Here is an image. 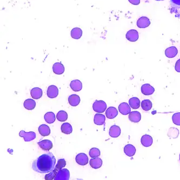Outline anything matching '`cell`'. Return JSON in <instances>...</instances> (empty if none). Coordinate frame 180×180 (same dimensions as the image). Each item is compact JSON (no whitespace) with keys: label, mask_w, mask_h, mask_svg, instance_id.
I'll list each match as a JSON object with an SVG mask.
<instances>
[{"label":"cell","mask_w":180,"mask_h":180,"mask_svg":"<svg viewBox=\"0 0 180 180\" xmlns=\"http://www.w3.org/2000/svg\"><path fill=\"white\" fill-rule=\"evenodd\" d=\"M56 159L52 152L42 155L32 163V168L35 172L41 174H48L55 168Z\"/></svg>","instance_id":"cell-1"},{"label":"cell","mask_w":180,"mask_h":180,"mask_svg":"<svg viewBox=\"0 0 180 180\" xmlns=\"http://www.w3.org/2000/svg\"><path fill=\"white\" fill-rule=\"evenodd\" d=\"M66 165V161L64 159H60L58 160L57 165H55L54 169L50 173H49L45 176V180H54V176H55L58 170L62 169Z\"/></svg>","instance_id":"cell-2"},{"label":"cell","mask_w":180,"mask_h":180,"mask_svg":"<svg viewBox=\"0 0 180 180\" xmlns=\"http://www.w3.org/2000/svg\"><path fill=\"white\" fill-rule=\"evenodd\" d=\"M92 109L96 113H102L107 109V105L105 101L96 100L92 105Z\"/></svg>","instance_id":"cell-3"},{"label":"cell","mask_w":180,"mask_h":180,"mask_svg":"<svg viewBox=\"0 0 180 180\" xmlns=\"http://www.w3.org/2000/svg\"><path fill=\"white\" fill-rule=\"evenodd\" d=\"M70 178V172L67 169H62L57 172L54 176V180H68Z\"/></svg>","instance_id":"cell-4"},{"label":"cell","mask_w":180,"mask_h":180,"mask_svg":"<svg viewBox=\"0 0 180 180\" xmlns=\"http://www.w3.org/2000/svg\"><path fill=\"white\" fill-rule=\"evenodd\" d=\"M20 137H24V140L26 142L32 141L36 138V134L33 131H29L26 133L24 131H21L19 133Z\"/></svg>","instance_id":"cell-5"},{"label":"cell","mask_w":180,"mask_h":180,"mask_svg":"<svg viewBox=\"0 0 180 180\" xmlns=\"http://www.w3.org/2000/svg\"><path fill=\"white\" fill-rule=\"evenodd\" d=\"M75 160L77 164L79 165H86L88 163V156L84 153H79L76 156Z\"/></svg>","instance_id":"cell-6"},{"label":"cell","mask_w":180,"mask_h":180,"mask_svg":"<svg viewBox=\"0 0 180 180\" xmlns=\"http://www.w3.org/2000/svg\"><path fill=\"white\" fill-rule=\"evenodd\" d=\"M39 147L45 151H49L53 148V143L49 139H44L38 142Z\"/></svg>","instance_id":"cell-7"},{"label":"cell","mask_w":180,"mask_h":180,"mask_svg":"<svg viewBox=\"0 0 180 180\" xmlns=\"http://www.w3.org/2000/svg\"><path fill=\"white\" fill-rule=\"evenodd\" d=\"M47 94L48 97L50 99H54L58 96V89L54 85L50 86L48 88L47 92Z\"/></svg>","instance_id":"cell-8"},{"label":"cell","mask_w":180,"mask_h":180,"mask_svg":"<svg viewBox=\"0 0 180 180\" xmlns=\"http://www.w3.org/2000/svg\"><path fill=\"white\" fill-rule=\"evenodd\" d=\"M131 106L126 102H123L118 105V110L121 114L126 115L131 112Z\"/></svg>","instance_id":"cell-9"},{"label":"cell","mask_w":180,"mask_h":180,"mask_svg":"<svg viewBox=\"0 0 180 180\" xmlns=\"http://www.w3.org/2000/svg\"><path fill=\"white\" fill-rule=\"evenodd\" d=\"M141 143L144 147H149L152 145L153 143L152 137L147 134L143 135L141 139Z\"/></svg>","instance_id":"cell-10"},{"label":"cell","mask_w":180,"mask_h":180,"mask_svg":"<svg viewBox=\"0 0 180 180\" xmlns=\"http://www.w3.org/2000/svg\"><path fill=\"white\" fill-rule=\"evenodd\" d=\"M139 33L136 30H129L128 32H126V38L128 40L131 42H135L137 41L139 39Z\"/></svg>","instance_id":"cell-11"},{"label":"cell","mask_w":180,"mask_h":180,"mask_svg":"<svg viewBox=\"0 0 180 180\" xmlns=\"http://www.w3.org/2000/svg\"><path fill=\"white\" fill-rule=\"evenodd\" d=\"M141 92L144 95H152L155 92V89L149 84H144L141 87Z\"/></svg>","instance_id":"cell-12"},{"label":"cell","mask_w":180,"mask_h":180,"mask_svg":"<svg viewBox=\"0 0 180 180\" xmlns=\"http://www.w3.org/2000/svg\"><path fill=\"white\" fill-rule=\"evenodd\" d=\"M118 115V111L114 107H110L107 108L105 112V116L109 119L115 118Z\"/></svg>","instance_id":"cell-13"},{"label":"cell","mask_w":180,"mask_h":180,"mask_svg":"<svg viewBox=\"0 0 180 180\" xmlns=\"http://www.w3.org/2000/svg\"><path fill=\"white\" fill-rule=\"evenodd\" d=\"M128 118L131 122L138 123L141 120V115L137 111H134L129 113Z\"/></svg>","instance_id":"cell-14"},{"label":"cell","mask_w":180,"mask_h":180,"mask_svg":"<svg viewBox=\"0 0 180 180\" xmlns=\"http://www.w3.org/2000/svg\"><path fill=\"white\" fill-rule=\"evenodd\" d=\"M136 152L135 147L131 144H128L124 147V152L126 156L129 157H133L134 156Z\"/></svg>","instance_id":"cell-15"},{"label":"cell","mask_w":180,"mask_h":180,"mask_svg":"<svg viewBox=\"0 0 180 180\" xmlns=\"http://www.w3.org/2000/svg\"><path fill=\"white\" fill-rule=\"evenodd\" d=\"M70 87L73 91L79 92L82 89V84L79 79H74L71 82Z\"/></svg>","instance_id":"cell-16"},{"label":"cell","mask_w":180,"mask_h":180,"mask_svg":"<svg viewBox=\"0 0 180 180\" xmlns=\"http://www.w3.org/2000/svg\"><path fill=\"white\" fill-rule=\"evenodd\" d=\"M150 24V20L146 17H142L139 18L137 22V27L140 28H146L149 26Z\"/></svg>","instance_id":"cell-17"},{"label":"cell","mask_w":180,"mask_h":180,"mask_svg":"<svg viewBox=\"0 0 180 180\" xmlns=\"http://www.w3.org/2000/svg\"><path fill=\"white\" fill-rule=\"evenodd\" d=\"M80 101H81L80 97L77 95H71L69 96V103L73 107H76L79 105L80 103Z\"/></svg>","instance_id":"cell-18"},{"label":"cell","mask_w":180,"mask_h":180,"mask_svg":"<svg viewBox=\"0 0 180 180\" xmlns=\"http://www.w3.org/2000/svg\"><path fill=\"white\" fill-rule=\"evenodd\" d=\"M53 71L54 74L57 75H61L64 73V66L60 62H57L54 63L53 66Z\"/></svg>","instance_id":"cell-19"},{"label":"cell","mask_w":180,"mask_h":180,"mask_svg":"<svg viewBox=\"0 0 180 180\" xmlns=\"http://www.w3.org/2000/svg\"><path fill=\"white\" fill-rule=\"evenodd\" d=\"M90 165L94 169H99L102 165V160L98 157L92 158L90 160Z\"/></svg>","instance_id":"cell-20"},{"label":"cell","mask_w":180,"mask_h":180,"mask_svg":"<svg viewBox=\"0 0 180 180\" xmlns=\"http://www.w3.org/2000/svg\"><path fill=\"white\" fill-rule=\"evenodd\" d=\"M109 134L111 137L113 138L118 137L121 134V129L119 126L116 125L112 126L110 128Z\"/></svg>","instance_id":"cell-21"},{"label":"cell","mask_w":180,"mask_h":180,"mask_svg":"<svg viewBox=\"0 0 180 180\" xmlns=\"http://www.w3.org/2000/svg\"><path fill=\"white\" fill-rule=\"evenodd\" d=\"M30 95L32 99L36 100L40 99L41 97L42 96V90L41 88L38 87L32 88L30 92Z\"/></svg>","instance_id":"cell-22"},{"label":"cell","mask_w":180,"mask_h":180,"mask_svg":"<svg viewBox=\"0 0 180 180\" xmlns=\"http://www.w3.org/2000/svg\"><path fill=\"white\" fill-rule=\"evenodd\" d=\"M129 105L133 109H137L140 107L141 102L137 97H134L129 100Z\"/></svg>","instance_id":"cell-23"},{"label":"cell","mask_w":180,"mask_h":180,"mask_svg":"<svg viewBox=\"0 0 180 180\" xmlns=\"http://www.w3.org/2000/svg\"><path fill=\"white\" fill-rule=\"evenodd\" d=\"M105 117L104 115L101 114H95L94 119V123L98 126H101L105 123Z\"/></svg>","instance_id":"cell-24"},{"label":"cell","mask_w":180,"mask_h":180,"mask_svg":"<svg viewBox=\"0 0 180 180\" xmlns=\"http://www.w3.org/2000/svg\"><path fill=\"white\" fill-rule=\"evenodd\" d=\"M39 133L43 136H47L50 134L49 126L46 124H42L39 126Z\"/></svg>","instance_id":"cell-25"},{"label":"cell","mask_w":180,"mask_h":180,"mask_svg":"<svg viewBox=\"0 0 180 180\" xmlns=\"http://www.w3.org/2000/svg\"><path fill=\"white\" fill-rule=\"evenodd\" d=\"M178 51L175 47L168 48L165 51V55L168 58H173L178 54Z\"/></svg>","instance_id":"cell-26"},{"label":"cell","mask_w":180,"mask_h":180,"mask_svg":"<svg viewBox=\"0 0 180 180\" xmlns=\"http://www.w3.org/2000/svg\"><path fill=\"white\" fill-rule=\"evenodd\" d=\"M82 30L79 28H74L71 31V36L74 39L78 40L82 36Z\"/></svg>","instance_id":"cell-27"},{"label":"cell","mask_w":180,"mask_h":180,"mask_svg":"<svg viewBox=\"0 0 180 180\" xmlns=\"http://www.w3.org/2000/svg\"><path fill=\"white\" fill-rule=\"evenodd\" d=\"M24 105L26 109H34L36 106V102L32 99H27L24 102Z\"/></svg>","instance_id":"cell-28"},{"label":"cell","mask_w":180,"mask_h":180,"mask_svg":"<svg viewBox=\"0 0 180 180\" xmlns=\"http://www.w3.org/2000/svg\"><path fill=\"white\" fill-rule=\"evenodd\" d=\"M141 106L144 111H149L152 108V102L149 100H144L142 101Z\"/></svg>","instance_id":"cell-29"},{"label":"cell","mask_w":180,"mask_h":180,"mask_svg":"<svg viewBox=\"0 0 180 180\" xmlns=\"http://www.w3.org/2000/svg\"><path fill=\"white\" fill-rule=\"evenodd\" d=\"M61 131L65 134H70L73 131V128L71 124L69 123H64L61 126Z\"/></svg>","instance_id":"cell-30"},{"label":"cell","mask_w":180,"mask_h":180,"mask_svg":"<svg viewBox=\"0 0 180 180\" xmlns=\"http://www.w3.org/2000/svg\"><path fill=\"white\" fill-rule=\"evenodd\" d=\"M44 118L45 121L48 123H53L55 121L56 117L55 114L53 112H48L44 116Z\"/></svg>","instance_id":"cell-31"},{"label":"cell","mask_w":180,"mask_h":180,"mask_svg":"<svg viewBox=\"0 0 180 180\" xmlns=\"http://www.w3.org/2000/svg\"><path fill=\"white\" fill-rule=\"evenodd\" d=\"M179 134V131L176 128L172 127L169 129L168 132V136L170 137H172L173 139H176L178 137Z\"/></svg>","instance_id":"cell-32"},{"label":"cell","mask_w":180,"mask_h":180,"mask_svg":"<svg viewBox=\"0 0 180 180\" xmlns=\"http://www.w3.org/2000/svg\"><path fill=\"white\" fill-rule=\"evenodd\" d=\"M56 118L60 122L66 121L68 118V114L65 111L61 110L57 114Z\"/></svg>","instance_id":"cell-33"},{"label":"cell","mask_w":180,"mask_h":180,"mask_svg":"<svg viewBox=\"0 0 180 180\" xmlns=\"http://www.w3.org/2000/svg\"><path fill=\"white\" fill-rule=\"evenodd\" d=\"M100 155H101V152L98 148H92L89 151V156L92 158L100 156Z\"/></svg>","instance_id":"cell-34"},{"label":"cell","mask_w":180,"mask_h":180,"mask_svg":"<svg viewBox=\"0 0 180 180\" xmlns=\"http://www.w3.org/2000/svg\"><path fill=\"white\" fill-rule=\"evenodd\" d=\"M172 120L174 124L176 126H180V113H176L172 116Z\"/></svg>","instance_id":"cell-35"},{"label":"cell","mask_w":180,"mask_h":180,"mask_svg":"<svg viewBox=\"0 0 180 180\" xmlns=\"http://www.w3.org/2000/svg\"><path fill=\"white\" fill-rule=\"evenodd\" d=\"M170 3L173 8L175 9H180V0H170Z\"/></svg>","instance_id":"cell-36"},{"label":"cell","mask_w":180,"mask_h":180,"mask_svg":"<svg viewBox=\"0 0 180 180\" xmlns=\"http://www.w3.org/2000/svg\"><path fill=\"white\" fill-rule=\"evenodd\" d=\"M175 69L177 72L180 73V59L178 60L177 62L175 63Z\"/></svg>","instance_id":"cell-37"},{"label":"cell","mask_w":180,"mask_h":180,"mask_svg":"<svg viewBox=\"0 0 180 180\" xmlns=\"http://www.w3.org/2000/svg\"><path fill=\"white\" fill-rule=\"evenodd\" d=\"M129 2L134 4H138L139 3V0H129Z\"/></svg>","instance_id":"cell-38"},{"label":"cell","mask_w":180,"mask_h":180,"mask_svg":"<svg viewBox=\"0 0 180 180\" xmlns=\"http://www.w3.org/2000/svg\"><path fill=\"white\" fill-rule=\"evenodd\" d=\"M155 1H164V0H155Z\"/></svg>","instance_id":"cell-39"},{"label":"cell","mask_w":180,"mask_h":180,"mask_svg":"<svg viewBox=\"0 0 180 180\" xmlns=\"http://www.w3.org/2000/svg\"><path fill=\"white\" fill-rule=\"evenodd\" d=\"M179 159H180V155H179Z\"/></svg>","instance_id":"cell-40"}]
</instances>
